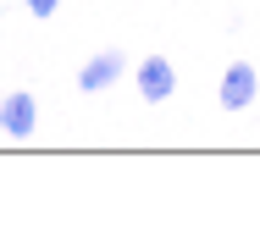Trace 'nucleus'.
Here are the masks:
<instances>
[{
	"label": "nucleus",
	"instance_id": "7ed1b4c3",
	"mask_svg": "<svg viewBox=\"0 0 260 243\" xmlns=\"http://www.w3.org/2000/svg\"><path fill=\"white\" fill-rule=\"evenodd\" d=\"M34 127H39V99L28 89H11L0 99V133L6 138H34Z\"/></svg>",
	"mask_w": 260,
	"mask_h": 243
},
{
	"label": "nucleus",
	"instance_id": "39448f33",
	"mask_svg": "<svg viewBox=\"0 0 260 243\" xmlns=\"http://www.w3.org/2000/svg\"><path fill=\"white\" fill-rule=\"evenodd\" d=\"M22 6H28L34 17H55V11H61V0H22Z\"/></svg>",
	"mask_w": 260,
	"mask_h": 243
},
{
	"label": "nucleus",
	"instance_id": "f03ea898",
	"mask_svg": "<svg viewBox=\"0 0 260 243\" xmlns=\"http://www.w3.org/2000/svg\"><path fill=\"white\" fill-rule=\"evenodd\" d=\"M255 94H260V72L249 66V61H233V66L221 72V89H216L221 111H249Z\"/></svg>",
	"mask_w": 260,
	"mask_h": 243
},
{
	"label": "nucleus",
	"instance_id": "20e7f679",
	"mask_svg": "<svg viewBox=\"0 0 260 243\" xmlns=\"http://www.w3.org/2000/svg\"><path fill=\"white\" fill-rule=\"evenodd\" d=\"M122 72H127L122 50H100V55H89V61H83V72H78V89H83V94H105L111 83H122Z\"/></svg>",
	"mask_w": 260,
	"mask_h": 243
},
{
	"label": "nucleus",
	"instance_id": "f257e3e1",
	"mask_svg": "<svg viewBox=\"0 0 260 243\" xmlns=\"http://www.w3.org/2000/svg\"><path fill=\"white\" fill-rule=\"evenodd\" d=\"M133 89L144 105H166V99L177 94V66L166 61V55H144L139 66H133Z\"/></svg>",
	"mask_w": 260,
	"mask_h": 243
}]
</instances>
